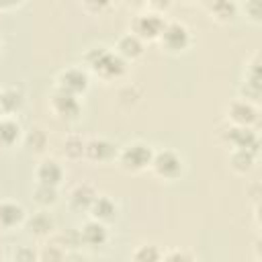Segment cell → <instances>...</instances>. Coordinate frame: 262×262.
<instances>
[{"label": "cell", "instance_id": "obj_34", "mask_svg": "<svg viewBox=\"0 0 262 262\" xmlns=\"http://www.w3.org/2000/svg\"><path fill=\"white\" fill-rule=\"evenodd\" d=\"M184 4H194V2H201V0H182Z\"/></svg>", "mask_w": 262, "mask_h": 262}, {"label": "cell", "instance_id": "obj_3", "mask_svg": "<svg viewBox=\"0 0 262 262\" xmlns=\"http://www.w3.org/2000/svg\"><path fill=\"white\" fill-rule=\"evenodd\" d=\"M186 168V160L180 151L172 149V147H162V149H154L151 162H149V172L164 182H174L184 174Z\"/></svg>", "mask_w": 262, "mask_h": 262}, {"label": "cell", "instance_id": "obj_27", "mask_svg": "<svg viewBox=\"0 0 262 262\" xmlns=\"http://www.w3.org/2000/svg\"><path fill=\"white\" fill-rule=\"evenodd\" d=\"M162 256H164V250L156 244H141L131 254V258L135 262H158V260H162Z\"/></svg>", "mask_w": 262, "mask_h": 262}, {"label": "cell", "instance_id": "obj_24", "mask_svg": "<svg viewBox=\"0 0 262 262\" xmlns=\"http://www.w3.org/2000/svg\"><path fill=\"white\" fill-rule=\"evenodd\" d=\"M84 149H86V137H82L80 133H68L61 139V154L70 162L84 160Z\"/></svg>", "mask_w": 262, "mask_h": 262}, {"label": "cell", "instance_id": "obj_15", "mask_svg": "<svg viewBox=\"0 0 262 262\" xmlns=\"http://www.w3.org/2000/svg\"><path fill=\"white\" fill-rule=\"evenodd\" d=\"M27 209L12 199L0 201V231H14L25 225Z\"/></svg>", "mask_w": 262, "mask_h": 262}, {"label": "cell", "instance_id": "obj_17", "mask_svg": "<svg viewBox=\"0 0 262 262\" xmlns=\"http://www.w3.org/2000/svg\"><path fill=\"white\" fill-rule=\"evenodd\" d=\"M63 178H66V170L55 158H41L39 164L35 166V182L39 184L61 186Z\"/></svg>", "mask_w": 262, "mask_h": 262}, {"label": "cell", "instance_id": "obj_9", "mask_svg": "<svg viewBox=\"0 0 262 262\" xmlns=\"http://www.w3.org/2000/svg\"><path fill=\"white\" fill-rule=\"evenodd\" d=\"M225 121L227 125H239V127H258L260 111L256 102H250L246 98H235L225 106Z\"/></svg>", "mask_w": 262, "mask_h": 262}, {"label": "cell", "instance_id": "obj_7", "mask_svg": "<svg viewBox=\"0 0 262 262\" xmlns=\"http://www.w3.org/2000/svg\"><path fill=\"white\" fill-rule=\"evenodd\" d=\"M166 18L162 12H154V10H141L133 16L131 20V33H135L141 41L145 43H156L164 31Z\"/></svg>", "mask_w": 262, "mask_h": 262}, {"label": "cell", "instance_id": "obj_31", "mask_svg": "<svg viewBox=\"0 0 262 262\" xmlns=\"http://www.w3.org/2000/svg\"><path fill=\"white\" fill-rule=\"evenodd\" d=\"M12 258L16 262H33V260H39V252H35L29 246H18L14 250V254H12Z\"/></svg>", "mask_w": 262, "mask_h": 262}, {"label": "cell", "instance_id": "obj_6", "mask_svg": "<svg viewBox=\"0 0 262 262\" xmlns=\"http://www.w3.org/2000/svg\"><path fill=\"white\" fill-rule=\"evenodd\" d=\"M90 78L92 76L88 74V70L84 66H68L55 74L53 88H59V90L76 94V96H84L90 88Z\"/></svg>", "mask_w": 262, "mask_h": 262}, {"label": "cell", "instance_id": "obj_26", "mask_svg": "<svg viewBox=\"0 0 262 262\" xmlns=\"http://www.w3.org/2000/svg\"><path fill=\"white\" fill-rule=\"evenodd\" d=\"M237 10L254 27L262 25V0H237Z\"/></svg>", "mask_w": 262, "mask_h": 262}, {"label": "cell", "instance_id": "obj_29", "mask_svg": "<svg viewBox=\"0 0 262 262\" xmlns=\"http://www.w3.org/2000/svg\"><path fill=\"white\" fill-rule=\"evenodd\" d=\"M129 8H135L137 12L141 10H154V12H166L172 6V0H125Z\"/></svg>", "mask_w": 262, "mask_h": 262}, {"label": "cell", "instance_id": "obj_11", "mask_svg": "<svg viewBox=\"0 0 262 262\" xmlns=\"http://www.w3.org/2000/svg\"><path fill=\"white\" fill-rule=\"evenodd\" d=\"M117 151H119V145L108 139V137H88L86 139V149H84V160L90 162V164H111L115 162L117 158Z\"/></svg>", "mask_w": 262, "mask_h": 262}, {"label": "cell", "instance_id": "obj_23", "mask_svg": "<svg viewBox=\"0 0 262 262\" xmlns=\"http://www.w3.org/2000/svg\"><path fill=\"white\" fill-rule=\"evenodd\" d=\"M25 108V92L16 86L0 88V113L16 117Z\"/></svg>", "mask_w": 262, "mask_h": 262}, {"label": "cell", "instance_id": "obj_19", "mask_svg": "<svg viewBox=\"0 0 262 262\" xmlns=\"http://www.w3.org/2000/svg\"><path fill=\"white\" fill-rule=\"evenodd\" d=\"M88 215H90L92 219L102 221V223L108 225V223H113V221L119 217V203H117L113 196L98 192V196L94 199V203H92L90 209H88Z\"/></svg>", "mask_w": 262, "mask_h": 262}, {"label": "cell", "instance_id": "obj_21", "mask_svg": "<svg viewBox=\"0 0 262 262\" xmlns=\"http://www.w3.org/2000/svg\"><path fill=\"white\" fill-rule=\"evenodd\" d=\"M23 141V127L16 117L2 115L0 117V149H10Z\"/></svg>", "mask_w": 262, "mask_h": 262}, {"label": "cell", "instance_id": "obj_18", "mask_svg": "<svg viewBox=\"0 0 262 262\" xmlns=\"http://www.w3.org/2000/svg\"><path fill=\"white\" fill-rule=\"evenodd\" d=\"M96 196H98V190H96L94 184H90V182H78L68 192V205L76 213H88V209H90V205L94 203Z\"/></svg>", "mask_w": 262, "mask_h": 262}, {"label": "cell", "instance_id": "obj_30", "mask_svg": "<svg viewBox=\"0 0 262 262\" xmlns=\"http://www.w3.org/2000/svg\"><path fill=\"white\" fill-rule=\"evenodd\" d=\"M115 0H80V6L84 12L92 14V16H102L113 8Z\"/></svg>", "mask_w": 262, "mask_h": 262}, {"label": "cell", "instance_id": "obj_5", "mask_svg": "<svg viewBox=\"0 0 262 262\" xmlns=\"http://www.w3.org/2000/svg\"><path fill=\"white\" fill-rule=\"evenodd\" d=\"M47 108L53 115V119L61 123H76L82 117V96L53 88L47 98Z\"/></svg>", "mask_w": 262, "mask_h": 262}, {"label": "cell", "instance_id": "obj_36", "mask_svg": "<svg viewBox=\"0 0 262 262\" xmlns=\"http://www.w3.org/2000/svg\"><path fill=\"white\" fill-rule=\"evenodd\" d=\"M0 117H2V113H0Z\"/></svg>", "mask_w": 262, "mask_h": 262}, {"label": "cell", "instance_id": "obj_22", "mask_svg": "<svg viewBox=\"0 0 262 262\" xmlns=\"http://www.w3.org/2000/svg\"><path fill=\"white\" fill-rule=\"evenodd\" d=\"M29 154L33 156H43L49 147V135L41 125H33L27 131H23V141H20Z\"/></svg>", "mask_w": 262, "mask_h": 262}, {"label": "cell", "instance_id": "obj_1", "mask_svg": "<svg viewBox=\"0 0 262 262\" xmlns=\"http://www.w3.org/2000/svg\"><path fill=\"white\" fill-rule=\"evenodd\" d=\"M82 66L88 70L90 76L98 78L104 84L125 78L129 70V63L113 47H106V45H94L86 49L82 57Z\"/></svg>", "mask_w": 262, "mask_h": 262}, {"label": "cell", "instance_id": "obj_4", "mask_svg": "<svg viewBox=\"0 0 262 262\" xmlns=\"http://www.w3.org/2000/svg\"><path fill=\"white\" fill-rule=\"evenodd\" d=\"M156 43L168 55H182L192 45V33L182 20H166L164 31Z\"/></svg>", "mask_w": 262, "mask_h": 262}, {"label": "cell", "instance_id": "obj_25", "mask_svg": "<svg viewBox=\"0 0 262 262\" xmlns=\"http://www.w3.org/2000/svg\"><path fill=\"white\" fill-rule=\"evenodd\" d=\"M33 201H35V205H37L39 209H51V207H55L57 201H59V186L35 182Z\"/></svg>", "mask_w": 262, "mask_h": 262}, {"label": "cell", "instance_id": "obj_14", "mask_svg": "<svg viewBox=\"0 0 262 262\" xmlns=\"http://www.w3.org/2000/svg\"><path fill=\"white\" fill-rule=\"evenodd\" d=\"M23 227L35 239H49L55 233V219L51 217V213H47V209H39L37 213L27 215Z\"/></svg>", "mask_w": 262, "mask_h": 262}, {"label": "cell", "instance_id": "obj_2", "mask_svg": "<svg viewBox=\"0 0 262 262\" xmlns=\"http://www.w3.org/2000/svg\"><path fill=\"white\" fill-rule=\"evenodd\" d=\"M154 156V147L143 139H133L119 145L115 164L127 174H141L149 170V162Z\"/></svg>", "mask_w": 262, "mask_h": 262}, {"label": "cell", "instance_id": "obj_16", "mask_svg": "<svg viewBox=\"0 0 262 262\" xmlns=\"http://www.w3.org/2000/svg\"><path fill=\"white\" fill-rule=\"evenodd\" d=\"M145 45H147V43L141 41L135 33L127 31V33H123V35L117 37L113 49H115L127 63H131V61H137V59L143 57V53H145Z\"/></svg>", "mask_w": 262, "mask_h": 262}, {"label": "cell", "instance_id": "obj_12", "mask_svg": "<svg viewBox=\"0 0 262 262\" xmlns=\"http://www.w3.org/2000/svg\"><path fill=\"white\" fill-rule=\"evenodd\" d=\"M80 235V246L88 248V250H100L108 244V225L96 219H88L82 223V227L78 229Z\"/></svg>", "mask_w": 262, "mask_h": 262}, {"label": "cell", "instance_id": "obj_8", "mask_svg": "<svg viewBox=\"0 0 262 262\" xmlns=\"http://www.w3.org/2000/svg\"><path fill=\"white\" fill-rule=\"evenodd\" d=\"M219 139L223 145L229 149L242 147V149H252L260 154V135L256 127H239V125H225L219 131Z\"/></svg>", "mask_w": 262, "mask_h": 262}, {"label": "cell", "instance_id": "obj_10", "mask_svg": "<svg viewBox=\"0 0 262 262\" xmlns=\"http://www.w3.org/2000/svg\"><path fill=\"white\" fill-rule=\"evenodd\" d=\"M260 53L254 51L250 55V59L246 61V70H244V78L242 84L237 88V96L246 98L250 102H260Z\"/></svg>", "mask_w": 262, "mask_h": 262}, {"label": "cell", "instance_id": "obj_28", "mask_svg": "<svg viewBox=\"0 0 262 262\" xmlns=\"http://www.w3.org/2000/svg\"><path fill=\"white\" fill-rule=\"evenodd\" d=\"M66 258H68V250L57 239L45 244L39 250V260H43V262H57V260H66Z\"/></svg>", "mask_w": 262, "mask_h": 262}, {"label": "cell", "instance_id": "obj_33", "mask_svg": "<svg viewBox=\"0 0 262 262\" xmlns=\"http://www.w3.org/2000/svg\"><path fill=\"white\" fill-rule=\"evenodd\" d=\"M25 0H0V12H12L23 6Z\"/></svg>", "mask_w": 262, "mask_h": 262}, {"label": "cell", "instance_id": "obj_20", "mask_svg": "<svg viewBox=\"0 0 262 262\" xmlns=\"http://www.w3.org/2000/svg\"><path fill=\"white\" fill-rule=\"evenodd\" d=\"M258 156L256 151L252 149H242V147H235V149H229V156H227V166L233 174L237 176H246L254 170L256 162H258Z\"/></svg>", "mask_w": 262, "mask_h": 262}, {"label": "cell", "instance_id": "obj_35", "mask_svg": "<svg viewBox=\"0 0 262 262\" xmlns=\"http://www.w3.org/2000/svg\"><path fill=\"white\" fill-rule=\"evenodd\" d=\"M0 258H2V250H0Z\"/></svg>", "mask_w": 262, "mask_h": 262}, {"label": "cell", "instance_id": "obj_13", "mask_svg": "<svg viewBox=\"0 0 262 262\" xmlns=\"http://www.w3.org/2000/svg\"><path fill=\"white\" fill-rule=\"evenodd\" d=\"M207 16L217 25H231L237 16V0H201Z\"/></svg>", "mask_w": 262, "mask_h": 262}, {"label": "cell", "instance_id": "obj_32", "mask_svg": "<svg viewBox=\"0 0 262 262\" xmlns=\"http://www.w3.org/2000/svg\"><path fill=\"white\" fill-rule=\"evenodd\" d=\"M162 260H194V254L190 252H184V250H170V252H164Z\"/></svg>", "mask_w": 262, "mask_h": 262}]
</instances>
